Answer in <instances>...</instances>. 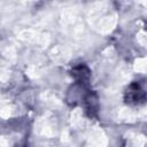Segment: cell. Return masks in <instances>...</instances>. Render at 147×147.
<instances>
[{"label": "cell", "mask_w": 147, "mask_h": 147, "mask_svg": "<svg viewBox=\"0 0 147 147\" xmlns=\"http://www.w3.org/2000/svg\"><path fill=\"white\" fill-rule=\"evenodd\" d=\"M82 101L84 102V107H85L86 114L90 117L96 116L98 110H99V100H98L96 94L94 92H92V91H88L85 94V96L83 98Z\"/></svg>", "instance_id": "3957f363"}, {"label": "cell", "mask_w": 147, "mask_h": 147, "mask_svg": "<svg viewBox=\"0 0 147 147\" xmlns=\"http://www.w3.org/2000/svg\"><path fill=\"white\" fill-rule=\"evenodd\" d=\"M71 76L74 77V79L77 84H82V85L87 86V84L90 82V77H91V71L86 64L80 63V64H77L72 68Z\"/></svg>", "instance_id": "7a4b0ae2"}, {"label": "cell", "mask_w": 147, "mask_h": 147, "mask_svg": "<svg viewBox=\"0 0 147 147\" xmlns=\"http://www.w3.org/2000/svg\"><path fill=\"white\" fill-rule=\"evenodd\" d=\"M146 100V92L141 83L133 82L131 83L125 92H124V101L130 106H139L145 103Z\"/></svg>", "instance_id": "6da1fadb"}]
</instances>
